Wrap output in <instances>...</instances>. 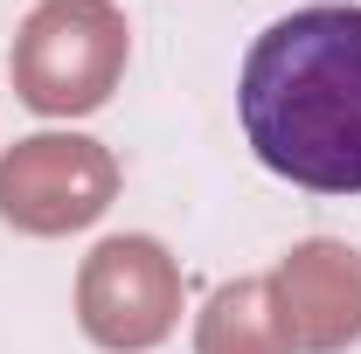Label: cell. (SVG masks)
<instances>
[{
  "instance_id": "cell-1",
  "label": "cell",
  "mask_w": 361,
  "mask_h": 354,
  "mask_svg": "<svg viewBox=\"0 0 361 354\" xmlns=\"http://www.w3.org/2000/svg\"><path fill=\"white\" fill-rule=\"evenodd\" d=\"M243 133L271 174L361 195V7H299L243 56Z\"/></svg>"
},
{
  "instance_id": "cell-2",
  "label": "cell",
  "mask_w": 361,
  "mask_h": 354,
  "mask_svg": "<svg viewBox=\"0 0 361 354\" xmlns=\"http://www.w3.org/2000/svg\"><path fill=\"white\" fill-rule=\"evenodd\" d=\"M133 28L111 0H42L21 35H14V97L42 118H84L97 104H111V90L126 77Z\"/></svg>"
},
{
  "instance_id": "cell-3",
  "label": "cell",
  "mask_w": 361,
  "mask_h": 354,
  "mask_svg": "<svg viewBox=\"0 0 361 354\" xmlns=\"http://www.w3.org/2000/svg\"><path fill=\"white\" fill-rule=\"evenodd\" d=\"M118 160L84 133H35L0 153V222L21 236H70L111 209Z\"/></svg>"
},
{
  "instance_id": "cell-4",
  "label": "cell",
  "mask_w": 361,
  "mask_h": 354,
  "mask_svg": "<svg viewBox=\"0 0 361 354\" xmlns=\"http://www.w3.org/2000/svg\"><path fill=\"white\" fill-rule=\"evenodd\" d=\"M77 326L104 354H146L180 326V264L160 236H104L77 271Z\"/></svg>"
},
{
  "instance_id": "cell-5",
  "label": "cell",
  "mask_w": 361,
  "mask_h": 354,
  "mask_svg": "<svg viewBox=\"0 0 361 354\" xmlns=\"http://www.w3.org/2000/svg\"><path fill=\"white\" fill-rule=\"evenodd\" d=\"M264 292L292 354H341L361 341V250L355 243H334V236L299 243L292 257H278Z\"/></svg>"
},
{
  "instance_id": "cell-6",
  "label": "cell",
  "mask_w": 361,
  "mask_h": 354,
  "mask_svg": "<svg viewBox=\"0 0 361 354\" xmlns=\"http://www.w3.org/2000/svg\"><path fill=\"white\" fill-rule=\"evenodd\" d=\"M195 354H292L278 312H271L264 278H236V285H223L202 306V319H195Z\"/></svg>"
}]
</instances>
